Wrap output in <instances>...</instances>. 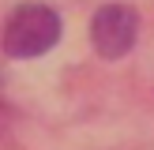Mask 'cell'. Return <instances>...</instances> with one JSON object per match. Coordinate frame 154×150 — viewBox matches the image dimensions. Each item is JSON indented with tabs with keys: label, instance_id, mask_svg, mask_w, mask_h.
Returning a JSON list of instances; mask_svg holds the SVG:
<instances>
[{
	"label": "cell",
	"instance_id": "7a4b0ae2",
	"mask_svg": "<svg viewBox=\"0 0 154 150\" xmlns=\"http://www.w3.org/2000/svg\"><path fill=\"white\" fill-rule=\"evenodd\" d=\"M135 38H139V15H135V8H128V4H105V8L94 11L90 41H94V49L102 52L105 60L124 56V52L135 45Z\"/></svg>",
	"mask_w": 154,
	"mask_h": 150
},
{
	"label": "cell",
	"instance_id": "6da1fadb",
	"mask_svg": "<svg viewBox=\"0 0 154 150\" xmlns=\"http://www.w3.org/2000/svg\"><path fill=\"white\" fill-rule=\"evenodd\" d=\"M60 41V15L45 4H23L8 15L4 26V52L15 60H30L49 52Z\"/></svg>",
	"mask_w": 154,
	"mask_h": 150
}]
</instances>
